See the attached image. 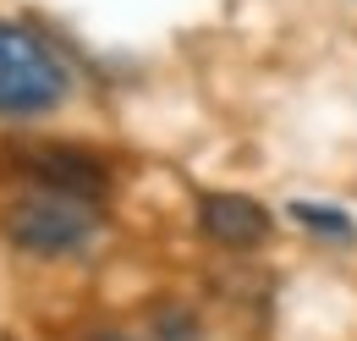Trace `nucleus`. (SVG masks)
<instances>
[{"instance_id": "f257e3e1", "label": "nucleus", "mask_w": 357, "mask_h": 341, "mask_svg": "<svg viewBox=\"0 0 357 341\" xmlns=\"http://www.w3.org/2000/svg\"><path fill=\"white\" fill-rule=\"evenodd\" d=\"M66 99V66L50 44L17 22H0V116H45Z\"/></svg>"}, {"instance_id": "f03ea898", "label": "nucleus", "mask_w": 357, "mask_h": 341, "mask_svg": "<svg viewBox=\"0 0 357 341\" xmlns=\"http://www.w3.org/2000/svg\"><path fill=\"white\" fill-rule=\"evenodd\" d=\"M6 242H17L22 254H39V259H55V254H72L83 248L99 226L89 198H72V193H50V187H33L22 193L17 204H6Z\"/></svg>"}, {"instance_id": "7ed1b4c3", "label": "nucleus", "mask_w": 357, "mask_h": 341, "mask_svg": "<svg viewBox=\"0 0 357 341\" xmlns=\"http://www.w3.org/2000/svg\"><path fill=\"white\" fill-rule=\"evenodd\" d=\"M17 170L33 187L72 193V198H89V204H99L105 187H110L105 160L89 154V149H77V143H17Z\"/></svg>"}, {"instance_id": "20e7f679", "label": "nucleus", "mask_w": 357, "mask_h": 341, "mask_svg": "<svg viewBox=\"0 0 357 341\" xmlns=\"http://www.w3.org/2000/svg\"><path fill=\"white\" fill-rule=\"evenodd\" d=\"M198 226L220 248H259L269 237V210L248 193H204L198 198Z\"/></svg>"}, {"instance_id": "39448f33", "label": "nucleus", "mask_w": 357, "mask_h": 341, "mask_svg": "<svg viewBox=\"0 0 357 341\" xmlns=\"http://www.w3.org/2000/svg\"><path fill=\"white\" fill-rule=\"evenodd\" d=\"M286 215H291L297 226H308L313 237H330V242H352L357 237V226L347 220V210H335V204H308V198H297Z\"/></svg>"}, {"instance_id": "423d86ee", "label": "nucleus", "mask_w": 357, "mask_h": 341, "mask_svg": "<svg viewBox=\"0 0 357 341\" xmlns=\"http://www.w3.org/2000/svg\"><path fill=\"white\" fill-rule=\"evenodd\" d=\"M93 341H127V336H93Z\"/></svg>"}]
</instances>
